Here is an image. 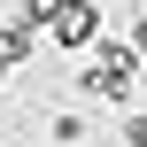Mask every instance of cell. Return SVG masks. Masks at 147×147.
<instances>
[{
	"mask_svg": "<svg viewBox=\"0 0 147 147\" xmlns=\"http://www.w3.org/2000/svg\"><path fill=\"white\" fill-rule=\"evenodd\" d=\"M23 54H31V39L16 23H0V85H8V70H23Z\"/></svg>",
	"mask_w": 147,
	"mask_h": 147,
	"instance_id": "cell-4",
	"label": "cell"
},
{
	"mask_svg": "<svg viewBox=\"0 0 147 147\" xmlns=\"http://www.w3.org/2000/svg\"><path fill=\"white\" fill-rule=\"evenodd\" d=\"M124 147H147V109L132 116V124H124Z\"/></svg>",
	"mask_w": 147,
	"mask_h": 147,
	"instance_id": "cell-6",
	"label": "cell"
},
{
	"mask_svg": "<svg viewBox=\"0 0 147 147\" xmlns=\"http://www.w3.org/2000/svg\"><path fill=\"white\" fill-rule=\"evenodd\" d=\"M47 140H54V147H78V140H85V116H78V109L47 116Z\"/></svg>",
	"mask_w": 147,
	"mask_h": 147,
	"instance_id": "cell-5",
	"label": "cell"
},
{
	"mask_svg": "<svg viewBox=\"0 0 147 147\" xmlns=\"http://www.w3.org/2000/svg\"><path fill=\"white\" fill-rule=\"evenodd\" d=\"M47 39H54V47H70V54H78V47H93V39H101V8H93V0H78V8L47 16Z\"/></svg>",
	"mask_w": 147,
	"mask_h": 147,
	"instance_id": "cell-2",
	"label": "cell"
},
{
	"mask_svg": "<svg viewBox=\"0 0 147 147\" xmlns=\"http://www.w3.org/2000/svg\"><path fill=\"white\" fill-rule=\"evenodd\" d=\"M78 93H85V101H116V109H124V101L140 93V54H132V47H116V39H93V62L78 70Z\"/></svg>",
	"mask_w": 147,
	"mask_h": 147,
	"instance_id": "cell-1",
	"label": "cell"
},
{
	"mask_svg": "<svg viewBox=\"0 0 147 147\" xmlns=\"http://www.w3.org/2000/svg\"><path fill=\"white\" fill-rule=\"evenodd\" d=\"M132 54H147V16H140V23H132Z\"/></svg>",
	"mask_w": 147,
	"mask_h": 147,
	"instance_id": "cell-7",
	"label": "cell"
},
{
	"mask_svg": "<svg viewBox=\"0 0 147 147\" xmlns=\"http://www.w3.org/2000/svg\"><path fill=\"white\" fill-rule=\"evenodd\" d=\"M62 8H78V0H23V16H16V31L31 39V31H47V16H62Z\"/></svg>",
	"mask_w": 147,
	"mask_h": 147,
	"instance_id": "cell-3",
	"label": "cell"
}]
</instances>
